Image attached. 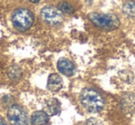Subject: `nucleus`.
Instances as JSON below:
<instances>
[{
  "mask_svg": "<svg viewBox=\"0 0 135 125\" xmlns=\"http://www.w3.org/2000/svg\"><path fill=\"white\" fill-rule=\"evenodd\" d=\"M63 86V81L57 74H51L47 80V88L51 92H57L61 89Z\"/></svg>",
  "mask_w": 135,
  "mask_h": 125,
  "instance_id": "7",
  "label": "nucleus"
},
{
  "mask_svg": "<svg viewBox=\"0 0 135 125\" xmlns=\"http://www.w3.org/2000/svg\"><path fill=\"white\" fill-rule=\"evenodd\" d=\"M11 19L16 30L19 31H25L33 24L34 17L33 14L27 8H19L14 11Z\"/></svg>",
  "mask_w": 135,
  "mask_h": 125,
  "instance_id": "2",
  "label": "nucleus"
},
{
  "mask_svg": "<svg viewBox=\"0 0 135 125\" xmlns=\"http://www.w3.org/2000/svg\"><path fill=\"white\" fill-rule=\"evenodd\" d=\"M92 2H93V0H86V3L88 5H91L92 4Z\"/></svg>",
  "mask_w": 135,
  "mask_h": 125,
  "instance_id": "15",
  "label": "nucleus"
},
{
  "mask_svg": "<svg viewBox=\"0 0 135 125\" xmlns=\"http://www.w3.org/2000/svg\"><path fill=\"white\" fill-rule=\"evenodd\" d=\"M48 122V115L45 111H35L31 117L32 125H46Z\"/></svg>",
  "mask_w": 135,
  "mask_h": 125,
  "instance_id": "9",
  "label": "nucleus"
},
{
  "mask_svg": "<svg viewBox=\"0 0 135 125\" xmlns=\"http://www.w3.org/2000/svg\"><path fill=\"white\" fill-rule=\"evenodd\" d=\"M84 125H104V124H103V122L100 121V119L92 118V119H87Z\"/></svg>",
  "mask_w": 135,
  "mask_h": 125,
  "instance_id": "12",
  "label": "nucleus"
},
{
  "mask_svg": "<svg viewBox=\"0 0 135 125\" xmlns=\"http://www.w3.org/2000/svg\"><path fill=\"white\" fill-rule=\"evenodd\" d=\"M29 2H31V3H38L40 1V0H28Z\"/></svg>",
  "mask_w": 135,
  "mask_h": 125,
  "instance_id": "14",
  "label": "nucleus"
},
{
  "mask_svg": "<svg viewBox=\"0 0 135 125\" xmlns=\"http://www.w3.org/2000/svg\"><path fill=\"white\" fill-rule=\"evenodd\" d=\"M0 125H8V124H7V122L3 119H0Z\"/></svg>",
  "mask_w": 135,
  "mask_h": 125,
  "instance_id": "13",
  "label": "nucleus"
},
{
  "mask_svg": "<svg viewBox=\"0 0 135 125\" xmlns=\"http://www.w3.org/2000/svg\"><path fill=\"white\" fill-rule=\"evenodd\" d=\"M80 100L83 108L91 113L102 111L105 107L104 97L93 88H84L81 93Z\"/></svg>",
  "mask_w": 135,
  "mask_h": 125,
  "instance_id": "1",
  "label": "nucleus"
},
{
  "mask_svg": "<svg viewBox=\"0 0 135 125\" xmlns=\"http://www.w3.org/2000/svg\"><path fill=\"white\" fill-rule=\"evenodd\" d=\"M122 11L128 17H135V1L133 0H126L122 6Z\"/></svg>",
  "mask_w": 135,
  "mask_h": 125,
  "instance_id": "10",
  "label": "nucleus"
},
{
  "mask_svg": "<svg viewBox=\"0 0 135 125\" xmlns=\"http://www.w3.org/2000/svg\"><path fill=\"white\" fill-rule=\"evenodd\" d=\"M8 119L10 125H29L27 113L19 105H12L8 108Z\"/></svg>",
  "mask_w": 135,
  "mask_h": 125,
  "instance_id": "4",
  "label": "nucleus"
},
{
  "mask_svg": "<svg viewBox=\"0 0 135 125\" xmlns=\"http://www.w3.org/2000/svg\"><path fill=\"white\" fill-rule=\"evenodd\" d=\"M57 69L62 75L71 77L75 72V66H74L73 63L70 62L69 59L62 58L57 62Z\"/></svg>",
  "mask_w": 135,
  "mask_h": 125,
  "instance_id": "6",
  "label": "nucleus"
},
{
  "mask_svg": "<svg viewBox=\"0 0 135 125\" xmlns=\"http://www.w3.org/2000/svg\"><path fill=\"white\" fill-rule=\"evenodd\" d=\"M89 19L96 27L101 29L112 30L119 26V20L115 15L92 13L89 15Z\"/></svg>",
  "mask_w": 135,
  "mask_h": 125,
  "instance_id": "3",
  "label": "nucleus"
},
{
  "mask_svg": "<svg viewBox=\"0 0 135 125\" xmlns=\"http://www.w3.org/2000/svg\"><path fill=\"white\" fill-rule=\"evenodd\" d=\"M41 17L49 25H57L61 22L62 15L60 11L52 7H45L41 10Z\"/></svg>",
  "mask_w": 135,
  "mask_h": 125,
  "instance_id": "5",
  "label": "nucleus"
},
{
  "mask_svg": "<svg viewBox=\"0 0 135 125\" xmlns=\"http://www.w3.org/2000/svg\"><path fill=\"white\" fill-rule=\"evenodd\" d=\"M45 108L47 115H50V116L56 115V114H58L60 112V103L56 99H48L45 102Z\"/></svg>",
  "mask_w": 135,
  "mask_h": 125,
  "instance_id": "8",
  "label": "nucleus"
},
{
  "mask_svg": "<svg viewBox=\"0 0 135 125\" xmlns=\"http://www.w3.org/2000/svg\"><path fill=\"white\" fill-rule=\"evenodd\" d=\"M57 9L60 12L65 14H72L74 12V8L70 3L66 2V1H62V2L58 3L57 5Z\"/></svg>",
  "mask_w": 135,
  "mask_h": 125,
  "instance_id": "11",
  "label": "nucleus"
}]
</instances>
